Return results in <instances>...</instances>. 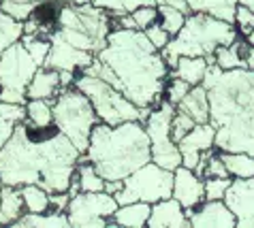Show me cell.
Returning <instances> with one entry per match:
<instances>
[{
	"label": "cell",
	"instance_id": "obj_13",
	"mask_svg": "<svg viewBox=\"0 0 254 228\" xmlns=\"http://www.w3.org/2000/svg\"><path fill=\"white\" fill-rule=\"evenodd\" d=\"M224 203L233 211L239 228H254V177H233Z\"/></svg>",
	"mask_w": 254,
	"mask_h": 228
},
{
	"label": "cell",
	"instance_id": "obj_30",
	"mask_svg": "<svg viewBox=\"0 0 254 228\" xmlns=\"http://www.w3.org/2000/svg\"><path fill=\"white\" fill-rule=\"evenodd\" d=\"M19 190H22L26 211H30V213L49 211V192L45 188L37 186V183H26V186H19Z\"/></svg>",
	"mask_w": 254,
	"mask_h": 228
},
{
	"label": "cell",
	"instance_id": "obj_24",
	"mask_svg": "<svg viewBox=\"0 0 254 228\" xmlns=\"http://www.w3.org/2000/svg\"><path fill=\"white\" fill-rule=\"evenodd\" d=\"M28 126L37 130H47L54 126V111L52 101H41V98H28L26 103V119Z\"/></svg>",
	"mask_w": 254,
	"mask_h": 228
},
{
	"label": "cell",
	"instance_id": "obj_50",
	"mask_svg": "<svg viewBox=\"0 0 254 228\" xmlns=\"http://www.w3.org/2000/svg\"><path fill=\"white\" fill-rule=\"evenodd\" d=\"M237 4H246L250 9H254V0H237Z\"/></svg>",
	"mask_w": 254,
	"mask_h": 228
},
{
	"label": "cell",
	"instance_id": "obj_12",
	"mask_svg": "<svg viewBox=\"0 0 254 228\" xmlns=\"http://www.w3.org/2000/svg\"><path fill=\"white\" fill-rule=\"evenodd\" d=\"M49 41H52V47H49V54H47L45 64H43V66H47V68L75 70V73H79V70L86 68L96 56V54H90V52H83V49L73 47L68 41L62 39L56 30L52 32Z\"/></svg>",
	"mask_w": 254,
	"mask_h": 228
},
{
	"label": "cell",
	"instance_id": "obj_3",
	"mask_svg": "<svg viewBox=\"0 0 254 228\" xmlns=\"http://www.w3.org/2000/svg\"><path fill=\"white\" fill-rule=\"evenodd\" d=\"M203 85L209 96V124L218 152L254 156V68L222 70L209 64Z\"/></svg>",
	"mask_w": 254,
	"mask_h": 228
},
{
	"label": "cell",
	"instance_id": "obj_7",
	"mask_svg": "<svg viewBox=\"0 0 254 228\" xmlns=\"http://www.w3.org/2000/svg\"><path fill=\"white\" fill-rule=\"evenodd\" d=\"M73 85L90 98V103H92L96 115L103 124L118 126L122 122H132V119L145 122V117L150 115V111H152V107L150 109H141L135 103H130L118 88H114L111 83L103 81V79H98L94 75L77 73Z\"/></svg>",
	"mask_w": 254,
	"mask_h": 228
},
{
	"label": "cell",
	"instance_id": "obj_21",
	"mask_svg": "<svg viewBox=\"0 0 254 228\" xmlns=\"http://www.w3.org/2000/svg\"><path fill=\"white\" fill-rule=\"evenodd\" d=\"M26 213V205L22 198V190L15 186L0 183V226L15 224Z\"/></svg>",
	"mask_w": 254,
	"mask_h": 228
},
{
	"label": "cell",
	"instance_id": "obj_22",
	"mask_svg": "<svg viewBox=\"0 0 254 228\" xmlns=\"http://www.w3.org/2000/svg\"><path fill=\"white\" fill-rule=\"evenodd\" d=\"M207 66H209L207 58H203V56H180L169 75L180 77V79L188 81L190 85H199L205 79Z\"/></svg>",
	"mask_w": 254,
	"mask_h": 228
},
{
	"label": "cell",
	"instance_id": "obj_8",
	"mask_svg": "<svg viewBox=\"0 0 254 228\" xmlns=\"http://www.w3.org/2000/svg\"><path fill=\"white\" fill-rule=\"evenodd\" d=\"M173 192V171L158 167L156 162H147V165L132 171L128 177L122 179V188L116 192L118 205L126 203H158L162 198H169Z\"/></svg>",
	"mask_w": 254,
	"mask_h": 228
},
{
	"label": "cell",
	"instance_id": "obj_15",
	"mask_svg": "<svg viewBox=\"0 0 254 228\" xmlns=\"http://www.w3.org/2000/svg\"><path fill=\"white\" fill-rule=\"evenodd\" d=\"M171 196L178 201L186 211L199 207L205 201V186H203V177H199L192 169L178 167L173 171V192Z\"/></svg>",
	"mask_w": 254,
	"mask_h": 228
},
{
	"label": "cell",
	"instance_id": "obj_38",
	"mask_svg": "<svg viewBox=\"0 0 254 228\" xmlns=\"http://www.w3.org/2000/svg\"><path fill=\"white\" fill-rule=\"evenodd\" d=\"M233 24H235L237 32L246 37L254 28V9H250V6H246V4H237L235 15H233Z\"/></svg>",
	"mask_w": 254,
	"mask_h": 228
},
{
	"label": "cell",
	"instance_id": "obj_34",
	"mask_svg": "<svg viewBox=\"0 0 254 228\" xmlns=\"http://www.w3.org/2000/svg\"><path fill=\"white\" fill-rule=\"evenodd\" d=\"M171 79H167V83H165V101H169L171 105H175L178 107L180 105V101L184 98L186 94H188V90L192 88L188 81H184V79H180V77H173V75H169Z\"/></svg>",
	"mask_w": 254,
	"mask_h": 228
},
{
	"label": "cell",
	"instance_id": "obj_6",
	"mask_svg": "<svg viewBox=\"0 0 254 228\" xmlns=\"http://www.w3.org/2000/svg\"><path fill=\"white\" fill-rule=\"evenodd\" d=\"M52 111L56 130L64 134L83 154L90 141V132L101 122L90 98L75 85H68V88H62L60 94L52 101Z\"/></svg>",
	"mask_w": 254,
	"mask_h": 228
},
{
	"label": "cell",
	"instance_id": "obj_48",
	"mask_svg": "<svg viewBox=\"0 0 254 228\" xmlns=\"http://www.w3.org/2000/svg\"><path fill=\"white\" fill-rule=\"evenodd\" d=\"M15 2H32V4H47L49 0H15Z\"/></svg>",
	"mask_w": 254,
	"mask_h": 228
},
{
	"label": "cell",
	"instance_id": "obj_32",
	"mask_svg": "<svg viewBox=\"0 0 254 228\" xmlns=\"http://www.w3.org/2000/svg\"><path fill=\"white\" fill-rule=\"evenodd\" d=\"M22 43H24L26 52L32 56V60L37 62L39 66H43L47 54H49V47H52V41L47 37H41V34H24Z\"/></svg>",
	"mask_w": 254,
	"mask_h": 228
},
{
	"label": "cell",
	"instance_id": "obj_44",
	"mask_svg": "<svg viewBox=\"0 0 254 228\" xmlns=\"http://www.w3.org/2000/svg\"><path fill=\"white\" fill-rule=\"evenodd\" d=\"M242 60H244V68H254V45H248L246 41L242 45Z\"/></svg>",
	"mask_w": 254,
	"mask_h": 228
},
{
	"label": "cell",
	"instance_id": "obj_10",
	"mask_svg": "<svg viewBox=\"0 0 254 228\" xmlns=\"http://www.w3.org/2000/svg\"><path fill=\"white\" fill-rule=\"evenodd\" d=\"M175 113V105L169 101H160L156 107H152L150 115L145 117V132L150 137V152H152V162L158 167L175 171L182 165V156L178 143L171 139V119Z\"/></svg>",
	"mask_w": 254,
	"mask_h": 228
},
{
	"label": "cell",
	"instance_id": "obj_9",
	"mask_svg": "<svg viewBox=\"0 0 254 228\" xmlns=\"http://www.w3.org/2000/svg\"><path fill=\"white\" fill-rule=\"evenodd\" d=\"M39 64L26 52L22 39L0 54V101L26 105V88L32 81Z\"/></svg>",
	"mask_w": 254,
	"mask_h": 228
},
{
	"label": "cell",
	"instance_id": "obj_45",
	"mask_svg": "<svg viewBox=\"0 0 254 228\" xmlns=\"http://www.w3.org/2000/svg\"><path fill=\"white\" fill-rule=\"evenodd\" d=\"M120 4L124 6L126 13L135 11L137 6H145V4H156V0H120Z\"/></svg>",
	"mask_w": 254,
	"mask_h": 228
},
{
	"label": "cell",
	"instance_id": "obj_16",
	"mask_svg": "<svg viewBox=\"0 0 254 228\" xmlns=\"http://www.w3.org/2000/svg\"><path fill=\"white\" fill-rule=\"evenodd\" d=\"M192 228H235L237 220L224 201H203L199 207L186 211Z\"/></svg>",
	"mask_w": 254,
	"mask_h": 228
},
{
	"label": "cell",
	"instance_id": "obj_36",
	"mask_svg": "<svg viewBox=\"0 0 254 228\" xmlns=\"http://www.w3.org/2000/svg\"><path fill=\"white\" fill-rule=\"evenodd\" d=\"M130 17L135 21L137 30H145L152 24L158 21V6L156 4H145V6H137L135 11H130Z\"/></svg>",
	"mask_w": 254,
	"mask_h": 228
},
{
	"label": "cell",
	"instance_id": "obj_5",
	"mask_svg": "<svg viewBox=\"0 0 254 228\" xmlns=\"http://www.w3.org/2000/svg\"><path fill=\"white\" fill-rule=\"evenodd\" d=\"M239 37L233 21L214 17L209 13H188L182 30L171 37L169 45L160 49L169 68L175 66L180 56H203L211 58L220 45H231Z\"/></svg>",
	"mask_w": 254,
	"mask_h": 228
},
{
	"label": "cell",
	"instance_id": "obj_27",
	"mask_svg": "<svg viewBox=\"0 0 254 228\" xmlns=\"http://www.w3.org/2000/svg\"><path fill=\"white\" fill-rule=\"evenodd\" d=\"M75 177H77V181H79L81 192H103L105 190V179L96 173V169L83 158V154L79 156V160H77Z\"/></svg>",
	"mask_w": 254,
	"mask_h": 228
},
{
	"label": "cell",
	"instance_id": "obj_14",
	"mask_svg": "<svg viewBox=\"0 0 254 228\" xmlns=\"http://www.w3.org/2000/svg\"><path fill=\"white\" fill-rule=\"evenodd\" d=\"M214 139H216V130L209 122L205 124H194L192 130H188L184 137L178 141V149L182 156V167L186 169H196L201 156L214 149Z\"/></svg>",
	"mask_w": 254,
	"mask_h": 228
},
{
	"label": "cell",
	"instance_id": "obj_41",
	"mask_svg": "<svg viewBox=\"0 0 254 228\" xmlns=\"http://www.w3.org/2000/svg\"><path fill=\"white\" fill-rule=\"evenodd\" d=\"M64 2H70V4H94V6H101V9L105 11H109V15L111 17H118V15H122L124 11V6L120 4V0H64Z\"/></svg>",
	"mask_w": 254,
	"mask_h": 228
},
{
	"label": "cell",
	"instance_id": "obj_20",
	"mask_svg": "<svg viewBox=\"0 0 254 228\" xmlns=\"http://www.w3.org/2000/svg\"><path fill=\"white\" fill-rule=\"evenodd\" d=\"M178 109L188 113V115L192 117L196 124L209 122V96H207L205 85H203V83L192 85V88L188 90V94L180 101Z\"/></svg>",
	"mask_w": 254,
	"mask_h": 228
},
{
	"label": "cell",
	"instance_id": "obj_42",
	"mask_svg": "<svg viewBox=\"0 0 254 228\" xmlns=\"http://www.w3.org/2000/svg\"><path fill=\"white\" fill-rule=\"evenodd\" d=\"M70 201L68 190L66 192H49V209L52 211H66V205Z\"/></svg>",
	"mask_w": 254,
	"mask_h": 228
},
{
	"label": "cell",
	"instance_id": "obj_49",
	"mask_svg": "<svg viewBox=\"0 0 254 228\" xmlns=\"http://www.w3.org/2000/svg\"><path fill=\"white\" fill-rule=\"evenodd\" d=\"M246 43H248V45H254V28L248 34H246Z\"/></svg>",
	"mask_w": 254,
	"mask_h": 228
},
{
	"label": "cell",
	"instance_id": "obj_18",
	"mask_svg": "<svg viewBox=\"0 0 254 228\" xmlns=\"http://www.w3.org/2000/svg\"><path fill=\"white\" fill-rule=\"evenodd\" d=\"M60 73L47 66H39L32 81L26 88L28 98H41V101H54L60 94Z\"/></svg>",
	"mask_w": 254,
	"mask_h": 228
},
{
	"label": "cell",
	"instance_id": "obj_23",
	"mask_svg": "<svg viewBox=\"0 0 254 228\" xmlns=\"http://www.w3.org/2000/svg\"><path fill=\"white\" fill-rule=\"evenodd\" d=\"M13 226H19V228H68V216L66 211H52V213H30L26 211L22 218L17 220Z\"/></svg>",
	"mask_w": 254,
	"mask_h": 228
},
{
	"label": "cell",
	"instance_id": "obj_1",
	"mask_svg": "<svg viewBox=\"0 0 254 228\" xmlns=\"http://www.w3.org/2000/svg\"><path fill=\"white\" fill-rule=\"evenodd\" d=\"M81 152L56 126L37 130L26 122L15 124L11 139L0 149V183H37L47 192H66L75 177Z\"/></svg>",
	"mask_w": 254,
	"mask_h": 228
},
{
	"label": "cell",
	"instance_id": "obj_19",
	"mask_svg": "<svg viewBox=\"0 0 254 228\" xmlns=\"http://www.w3.org/2000/svg\"><path fill=\"white\" fill-rule=\"evenodd\" d=\"M150 211H152V205L143 203V201L118 205V209L114 211V216H111V224L109 226L143 228V226H147V220H150Z\"/></svg>",
	"mask_w": 254,
	"mask_h": 228
},
{
	"label": "cell",
	"instance_id": "obj_28",
	"mask_svg": "<svg viewBox=\"0 0 254 228\" xmlns=\"http://www.w3.org/2000/svg\"><path fill=\"white\" fill-rule=\"evenodd\" d=\"M242 39H235L231 45H220L214 52V64L220 66L222 70H231V68H244V60H242Z\"/></svg>",
	"mask_w": 254,
	"mask_h": 228
},
{
	"label": "cell",
	"instance_id": "obj_29",
	"mask_svg": "<svg viewBox=\"0 0 254 228\" xmlns=\"http://www.w3.org/2000/svg\"><path fill=\"white\" fill-rule=\"evenodd\" d=\"M22 37H24V21L6 15V13L0 9V54H2L4 49H9L11 45H15Z\"/></svg>",
	"mask_w": 254,
	"mask_h": 228
},
{
	"label": "cell",
	"instance_id": "obj_4",
	"mask_svg": "<svg viewBox=\"0 0 254 228\" xmlns=\"http://www.w3.org/2000/svg\"><path fill=\"white\" fill-rule=\"evenodd\" d=\"M83 158L96 169V173L105 181H122L132 171L152 160L150 137L145 132L143 122L132 119L118 126L98 122L90 132Z\"/></svg>",
	"mask_w": 254,
	"mask_h": 228
},
{
	"label": "cell",
	"instance_id": "obj_17",
	"mask_svg": "<svg viewBox=\"0 0 254 228\" xmlns=\"http://www.w3.org/2000/svg\"><path fill=\"white\" fill-rule=\"evenodd\" d=\"M147 226L150 228H190V220L186 209L173 196H169L152 205Z\"/></svg>",
	"mask_w": 254,
	"mask_h": 228
},
{
	"label": "cell",
	"instance_id": "obj_46",
	"mask_svg": "<svg viewBox=\"0 0 254 228\" xmlns=\"http://www.w3.org/2000/svg\"><path fill=\"white\" fill-rule=\"evenodd\" d=\"M156 4H167V6H175V9L190 13V6H188V0H156Z\"/></svg>",
	"mask_w": 254,
	"mask_h": 228
},
{
	"label": "cell",
	"instance_id": "obj_25",
	"mask_svg": "<svg viewBox=\"0 0 254 228\" xmlns=\"http://www.w3.org/2000/svg\"><path fill=\"white\" fill-rule=\"evenodd\" d=\"M190 13H209L214 17L233 21L237 0H188Z\"/></svg>",
	"mask_w": 254,
	"mask_h": 228
},
{
	"label": "cell",
	"instance_id": "obj_47",
	"mask_svg": "<svg viewBox=\"0 0 254 228\" xmlns=\"http://www.w3.org/2000/svg\"><path fill=\"white\" fill-rule=\"evenodd\" d=\"M120 188H122V181H120V179H109V181H105V192H107V194H116Z\"/></svg>",
	"mask_w": 254,
	"mask_h": 228
},
{
	"label": "cell",
	"instance_id": "obj_43",
	"mask_svg": "<svg viewBox=\"0 0 254 228\" xmlns=\"http://www.w3.org/2000/svg\"><path fill=\"white\" fill-rule=\"evenodd\" d=\"M13 130H15V124L9 122V119H4L2 115H0V149H2L6 141L11 139Z\"/></svg>",
	"mask_w": 254,
	"mask_h": 228
},
{
	"label": "cell",
	"instance_id": "obj_37",
	"mask_svg": "<svg viewBox=\"0 0 254 228\" xmlns=\"http://www.w3.org/2000/svg\"><path fill=\"white\" fill-rule=\"evenodd\" d=\"M194 124H196V122L188 115V113L180 111L178 107H175V113H173V119H171V139L175 141V143H178V141L184 137L188 130H192Z\"/></svg>",
	"mask_w": 254,
	"mask_h": 228
},
{
	"label": "cell",
	"instance_id": "obj_39",
	"mask_svg": "<svg viewBox=\"0 0 254 228\" xmlns=\"http://www.w3.org/2000/svg\"><path fill=\"white\" fill-rule=\"evenodd\" d=\"M143 32H145L147 41H150L152 45L158 49V52H160V49H165V47L169 45V41H171V34H169V32L165 30V28H162V26L158 24V21H156V24H152L150 28H145Z\"/></svg>",
	"mask_w": 254,
	"mask_h": 228
},
{
	"label": "cell",
	"instance_id": "obj_35",
	"mask_svg": "<svg viewBox=\"0 0 254 228\" xmlns=\"http://www.w3.org/2000/svg\"><path fill=\"white\" fill-rule=\"evenodd\" d=\"M39 4H32V2H15V0H0V9H2L6 15L15 17L19 21H26L28 17L37 11Z\"/></svg>",
	"mask_w": 254,
	"mask_h": 228
},
{
	"label": "cell",
	"instance_id": "obj_33",
	"mask_svg": "<svg viewBox=\"0 0 254 228\" xmlns=\"http://www.w3.org/2000/svg\"><path fill=\"white\" fill-rule=\"evenodd\" d=\"M233 177H205L203 186H205V201H224V194L231 186Z\"/></svg>",
	"mask_w": 254,
	"mask_h": 228
},
{
	"label": "cell",
	"instance_id": "obj_2",
	"mask_svg": "<svg viewBox=\"0 0 254 228\" xmlns=\"http://www.w3.org/2000/svg\"><path fill=\"white\" fill-rule=\"evenodd\" d=\"M96 56L114 70L118 79L116 88L130 103L150 109L162 101L171 68L162 54L147 41L143 30L116 28Z\"/></svg>",
	"mask_w": 254,
	"mask_h": 228
},
{
	"label": "cell",
	"instance_id": "obj_26",
	"mask_svg": "<svg viewBox=\"0 0 254 228\" xmlns=\"http://www.w3.org/2000/svg\"><path fill=\"white\" fill-rule=\"evenodd\" d=\"M227 167L231 177L237 179H246V177H254V156L246 152H218Z\"/></svg>",
	"mask_w": 254,
	"mask_h": 228
},
{
	"label": "cell",
	"instance_id": "obj_11",
	"mask_svg": "<svg viewBox=\"0 0 254 228\" xmlns=\"http://www.w3.org/2000/svg\"><path fill=\"white\" fill-rule=\"evenodd\" d=\"M118 209V201L107 192H77L66 205V216L73 228H105Z\"/></svg>",
	"mask_w": 254,
	"mask_h": 228
},
{
	"label": "cell",
	"instance_id": "obj_40",
	"mask_svg": "<svg viewBox=\"0 0 254 228\" xmlns=\"http://www.w3.org/2000/svg\"><path fill=\"white\" fill-rule=\"evenodd\" d=\"M0 115H2L4 119H9V122H13V124H22L26 119V105L0 101Z\"/></svg>",
	"mask_w": 254,
	"mask_h": 228
},
{
	"label": "cell",
	"instance_id": "obj_31",
	"mask_svg": "<svg viewBox=\"0 0 254 228\" xmlns=\"http://www.w3.org/2000/svg\"><path fill=\"white\" fill-rule=\"evenodd\" d=\"M156 6H158V24L165 28L171 37H175V34L182 30V26H184L188 13L175 9V6H167V4H156Z\"/></svg>",
	"mask_w": 254,
	"mask_h": 228
}]
</instances>
